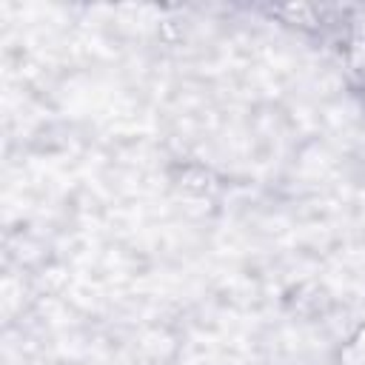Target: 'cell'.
Segmentation results:
<instances>
[{"instance_id": "6da1fadb", "label": "cell", "mask_w": 365, "mask_h": 365, "mask_svg": "<svg viewBox=\"0 0 365 365\" xmlns=\"http://www.w3.org/2000/svg\"><path fill=\"white\" fill-rule=\"evenodd\" d=\"M336 359H339V365H365V322H359L345 336Z\"/></svg>"}, {"instance_id": "7a4b0ae2", "label": "cell", "mask_w": 365, "mask_h": 365, "mask_svg": "<svg viewBox=\"0 0 365 365\" xmlns=\"http://www.w3.org/2000/svg\"><path fill=\"white\" fill-rule=\"evenodd\" d=\"M351 29H354V37H362L365 40V6H359V9H354V14H351Z\"/></svg>"}]
</instances>
